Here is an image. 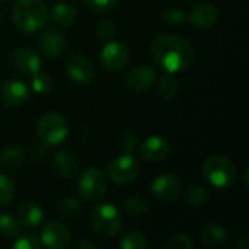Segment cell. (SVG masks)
<instances>
[{
  "label": "cell",
  "instance_id": "1",
  "mask_svg": "<svg viewBox=\"0 0 249 249\" xmlns=\"http://www.w3.org/2000/svg\"><path fill=\"white\" fill-rule=\"evenodd\" d=\"M152 57L166 73H179L188 69L194 60L191 44L175 34H162L152 42Z\"/></svg>",
  "mask_w": 249,
  "mask_h": 249
},
{
  "label": "cell",
  "instance_id": "2",
  "mask_svg": "<svg viewBox=\"0 0 249 249\" xmlns=\"http://www.w3.org/2000/svg\"><path fill=\"white\" fill-rule=\"evenodd\" d=\"M13 23L23 32H36L47 23L48 10L42 0H16L12 9Z\"/></svg>",
  "mask_w": 249,
  "mask_h": 249
},
{
  "label": "cell",
  "instance_id": "3",
  "mask_svg": "<svg viewBox=\"0 0 249 249\" xmlns=\"http://www.w3.org/2000/svg\"><path fill=\"white\" fill-rule=\"evenodd\" d=\"M203 175L212 187L225 190L233 185L236 179V169L228 158L214 155L203 163Z\"/></svg>",
  "mask_w": 249,
  "mask_h": 249
},
{
  "label": "cell",
  "instance_id": "4",
  "mask_svg": "<svg viewBox=\"0 0 249 249\" xmlns=\"http://www.w3.org/2000/svg\"><path fill=\"white\" fill-rule=\"evenodd\" d=\"M123 219L114 204H101L89 216L92 231L102 238H112L118 233Z\"/></svg>",
  "mask_w": 249,
  "mask_h": 249
},
{
  "label": "cell",
  "instance_id": "5",
  "mask_svg": "<svg viewBox=\"0 0 249 249\" xmlns=\"http://www.w3.org/2000/svg\"><path fill=\"white\" fill-rule=\"evenodd\" d=\"M36 131L44 143L57 146L67 139L69 124L63 115L55 114V112H48L39 118Z\"/></svg>",
  "mask_w": 249,
  "mask_h": 249
},
{
  "label": "cell",
  "instance_id": "6",
  "mask_svg": "<svg viewBox=\"0 0 249 249\" xmlns=\"http://www.w3.org/2000/svg\"><path fill=\"white\" fill-rule=\"evenodd\" d=\"M77 191H79V196L82 200L96 201L107 194L108 178L102 171H99L96 168H89L82 174V177L79 179Z\"/></svg>",
  "mask_w": 249,
  "mask_h": 249
},
{
  "label": "cell",
  "instance_id": "7",
  "mask_svg": "<svg viewBox=\"0 0 249 249\" xmlns=\"http://www.w3.org/2000/svg\"><path fill=\"white\" fill-rule=\"evenodd\" d=\"M140 172V165L130 153L115 156L108 165L109 179L117 185H128L136 181Z\"/></svg>",
  "mask_w": 249,
  "mask_h": 249
},
{
  "label": "cell",
  "instance_id": "8",
  "mask_svg": "<svg viewBox=\"0 0 249 249\" xmlns=\"http://www.w3.org/2000/svg\"><path fill=\"white\" fill-rule=\"evenodd\" d=\"M130 61L128 48L117 41H109L101 51V63L105 70L117 73L121 71Z\"/></svg>",
  "mask_w": 249,
  "mask_h": 249
},
{
  "label": "cell",
  "instance_id": "9",
  "mask_svg": "<svg viewBox=\"0 0 249 249\" xmlns=\"http://www.w3.org/2000/svg\"><path fill=\"white\" fill-rule=\"evenodd\" d=\"M39 238L42 245L48 248L64 249L71 244V232L60 222H50L42 226Z\"/></svg>",
  "mask_w": 249,
  "mask_h": 249
},
{
  "label": "cell",
  "instance_id": "10",
  "mask_svg": "<svg viewBox=\"0 0 249 249\" xmlns=\"http://www.w3.org/2000/svg\"><path fill=\"white\" fill-rule=\"evenodd\" d=\"M153 197L160 203H171L174 201L179 191H181V181L177 175L163 174L153 179L150 185Z\"/></svg>",
  "mask_w": 249,
  "mask_h": 249
},
{
  "label": "cell",
  "instance_id": "11",
  "mask_svg": "<svg viewBox=\"0 0 249 249\" xmlns=\"http://www.w3.org/2000/svg\"><path fill=\"white\" fill-rule=\"evenodd\" d=\"M66 69L69 77L77 83H89L95 77L93 63L85 55H71L66 61Z\"/></svg>",
  "mask_w": 249,
  "mask_h": 249
},
{
  "label": "cell",
  "instance_id": "12",
  "mask_svg": "<svg viewBox=\"0 0 249 249\" xmlns=\"http://www.w3.org/2000/svg\"><path fill=\"white\" fill-rule=\"evenodd\" d=\"M1 101L9 107H20L29 101V89L22 80L10 79L1 85L0 89Z\"/></svg>",
  "mask_w": 249,
  "mask_h": 249
},
{
  "label": "cell",
  "instance_id": "13",
  "mask_svg": "<svg viewBox=\"0 0 249 249\" xmlns=\"http://www.w3.org/2000/svg\"><path fill=\"white\" fill-rule=\"evenodd\" d=\"M12 60H13V66L16 67V70L20 74L28 76V77L36 74L41 69L39 57L35 54L34 50H31L28 47H22V48L15 50Z\"/></svg>",
  "mask_w": 249,
  "mask_h": 249
},
{
  "label": "cell",
  "instance_id": "14",
  "mask_svg": "<svg viewBox=\"0 0 249 249\" xmlns=\"http://www.w3.org/2000/svg\"><path fill=\"white\" fill-rule=\"evenodd\" d=\"M156 83V71L150 67H136L125 76V86L133 92H146Z\"/></svg>",
  "mask_w": 249,
  "mask_h": 249
},
{
  "label": "cell",
  "instance_id": "15",
  "mask_svg": "<svg viewBox=\"0 0 249 249\" xmlns=\"http://www.w3.org/2000/svg\"><path fill=\"white\" fill-rule=\"evenodd\" d=\"M171 150L168 139L163 136H152L140 144V156L149 162L163 160Z\"/></svg>",
  "mask_w": 249,
  "mask_h": 249
},
{
  "label": "cell",
  "instance_id": "16",
  "mask_svg": "<svg viewBox=\"0 0 249 249\" xmlns=\"http://www.w3.org/2000/svg\"><path fill=\"white\" fill-rule=\"evenodd\" d=\"M188 19L193 26L197 29H210L212 26L216 25L219 19V10L216 6L210 3H203L197 4L188 15Z\"/></svg>",
  "mask_w": 249,
  "mask_h": 249
},
{
  "label": "cell",
  "instance_id": "17",
  "mask_svg": "<svg viewBox=\"0 0 249 249\" xmlns=\"http://www.w3.org/2000/svg\"><path fill=\"white\" fill-rule=\"evenodd\" d=\"M41 53L48 58H55L63 54L66 48L64 36L57 29H47L38 41Z\"/></svg>",
  "mask_w": 249,
  "mask_h": 249
},
{
  "label": "cell",
  "instance_id": "18",
  "mask_svg": "<svg viewBox=\"0 0 249 249\" xmlns=\"http://www.w3.org/2000/svg\"><path fill=\"white\" fill-rule=\"evenodd\" d=\"M18 220L26 228H38L44 220V210L34 201H23L18 207Z\"/></svg>",
  "mask_w": 249,
  "mask_h": 249
},
{
  "label": "cell",
  "instance_id": "19",
  "mask_svg": "<svg viewBox=\"0 0 249 249\" xmlns=\"http://www.w3.org/2000/svg\"><path fill=\"white\" fill-rule=\"evenodd\" d=\"M53 163H54L55 171L64 178H73L77 174L79 166H80L77 156L69 150H61L55 153Z\"/></svg>",
  "mask_w": 249,
  "mask_h": 249
},
{
  "label": "cell",
  "instance_id": "20",
  "mask_svg": "<svg viewBox=\"0 0 249 249\" xmlns=\"http://www.w3.org/2000/svg\"><path fill=\"white\" fill-rule=\"evenodd\" d=\"M25 159H26L25 150L18 146H9L0 152V166L4 168L6 171L20 169L22 165L25 163Z\"/></svg>",
  "mask_w": 249,
  "mask_h": 249
},
{
  "label": "cell",
  "instance_id": "21",
  "mask_svg": "<svg viewBox=\"0 0 249 249\" xmlns=\"http://www.w3.org/2000/svg\"><path fill=\"white\" fill-rule=\"evenodd\" d=\"M228 241V232L219 223H209L201 229V242L207 247H220Z\"/></svg>",
  "mask_w": 249,
  "mask_h": 249
},
{
  "label": "cell",
  "instance_id": "22",
  "mask_svg": "<svg viewBox=\"0 0 249 249\" xmlns=\"http://www.w3.org/2000/svg\"><path fill=\"white\" fill-rule=\"evenodd\" d=\"M77 18V12L71 4L67 3H57L53 6L51 9V19L58 23V25H64L69 26L71 25Z\"/></svg>",
  "mask_w": 249,
  "mask_h": 249
},
{
  "label": "cell",
  "instance_id": "23",
  "mask_svg": "<svg viewBox=\"0 0 249 249\" xmlns=\"http://www.w3.org/2000/svg\"><path fill=\"white\" fill-rule=\"evenodd\" d=\"M184 200L190 207H203L207 204L209 201V193L204 187L193 184L187 188V191L184 193Z\"/></svg>",
  "mask_w": 249,
  "mask_h": 249
},
{
  "label": "cell",
  "instance_id": "24",
  "mask_svg": "<svg viewBox=\"0 0 249 249\" xmlns=\"http://www.w3.org/2000/svg\"><path fill=\"white\" fill-rule=\"evenodd\" d=\"M124 209L130 216L142 217V216L147 214V212L150 209V203H149L147 197H144V196H133L125 200Z\"/></svg>",
  "mask_w": 249,
  "mask_h": 249
},
{
  "label": "cell",
  "instance_id": "25",
  "mask_svg": "<svg viewBox=\"0 0 249 249\" xmlns=\"http://www.w3.org/2000/svg\"><path fill=\"white\" fill-rule=\"evenodd\" d=\"M147 247V236L140 231H128L120 242L121 249H146Z\"/></svg>",
  "mask_w": 249,
  "mask_h": 249
},
{
  "label": "cell",
  "instance_id": "26",
  "mask_svg": "<svg viewBox=\"0 0 249 249\" xmlns=\"http://www.w3.org/2000/svg\"><path fill=\"white\" fill-rule=\"evenodd\" d=\"M179 90V82L178 79L172 74L168 73L163 76L159 82V93L163 99H172Z\"/></svg>",
  "mask_w": 249,
  "mask_h": 249
},
{
  "label": "cell",
  "instance_id": "27",
  "mask_svg": "<svg viewBox=\"0 0 249 249\" xmlns=\"http://www.w3.org/2000/svg\"><path fill=\"white\" fill-rule=\"evenodd\" d=\"M20 223L16 217L9 213L0 214V233L6 238H15L19 235Z\"/></svg>",
  "mask_w": 249,
  "mask_h": 249
},
{
  "label": "cell",
  "instance_id": "28",
  "mask_svg": "<svg viewBox=\"0 0 249 249\" xmlns=\"http://www.w3.org/2000/svg\"><path fill=\"white\" fill-rule=\"evenodd\" d=\"M15 191L16 188H15L13 181L9 177L0 174V207L7 206L13 200Z\"/></svg>",
  "mask_w": 249,
  "mask_h": 249
},
{
  "label": "cell",
  "instance_id": "29",
  "mask_svg": "<svg viewBox=\"0 0 249 249\" xmlns=\"http://www.w3.org/2000/svg\"><path fill=\"white\" fill-rule=\"evenodd\" d=\"M82 212V206L76 198H66L61 200L58 204V213L63 217L71 219V217H77Z\"/></svg>",
  "mask_w": 249,
  "mask_h": 249
},
{
  "label": "cell",
  "instance_id": "30",
  "mask_svg": "<svg viewBox=\"0 0 249 249\" xmlns=\"http://www.w3.org/2000/svg\"><path fill=\"white\" fill-rule=\"evenodd\" d=\"M15 249H41L42 248V242L41 238L35 233H26L22 235L19 239L15 241L13 244Z\"/></svg>",
  "mask_w": 249,
  "mask_h": 249
},
{
  "label": "cell",
  "instance_id": "31",
  "mask_svg": "<svg viewBox=\"0 0 249 249\" xmlns=\"http://www.w3.org/2000/svg\"><path fill=\"white\" fill-rule=\"evenodd\" d=\"M31 86L35 92L38 93H45L51 89V79L45 74V73H41L38 71L36 74L31 76Z\"/></svg>",
  "mask_w": 249,
  "mask_h": 249
},
{
  "label": "cell",
  "instance_id": "32",
  "mask_svg": "<svg viewBox=\"0 0 249 249\" xmlns=\"http://www.w3.org/2000/svg\"><path fill=\"white\" fill-rule=\"evenodd\" d=\"M166 249H193L194 245L191 242V239L187 235H174L172 238H169V241H166L165 244Z\"/></svg>",
  "mask_w": 249,
  "mask_h": 249
},
{
  "label": "cell",
  "instance_id": "33",
  "mask_svg": "<svg viewBox=\"0 0 249 249\" xmlns=\"http://www.w3.org/2000/svg\"><path fill=\"white\" fill-rule=\"evenodd\" d=\"M95 31H96V35H98L101 39H105V41L111 39V38L114 36V32H115L114 25H112L109 20H107V19L98 20L96 25H95Z\"/></svg>",
  "mask_w": 249,
  "mask_h": 249
},
{
  "label": "cell",
  "instance_id": "34",
  "mask_svg": "<svg viewBox=\"0 0 249 249\" xmlns=\"http://www.w3.org/2000/svg\"><path fill=\"white\" fill-rule=\"evenodd\" d=\"M88 7L93 10H111L118 6V0H85Z\"/></svg>",
  "mask_w": 249,
  "mask_h": 249
},
{
  "label": "cell",
  "instance_id": "35",
  "mask_svg": "<svg viewBox=\"0 0 249 249\" xmlns=\"http://www.w3.org/2000/svg\"><path fill=\"white\" fill-rule=\"evenodd\" d=\"M187 19L185 13L179 9H169L163 13V20L168 22V23H172V25H178V23H182L184 20Z\"/></svg>",
  "mask_w": 249,
  "mask_h": 249
},
{
  "label": "cell",
  "instance_id": "36",
  "mask_svg": "<svg viewBox=\"0 0 249 249\" xmlns=\"http://www.w3.org/2000/svg\"><path fill=\"white\" fill-rule=\"evenodd\" d=\"M121 143H123V147L124 149L133 150L136 147V137L133 134H124L123 139H121Z\"/></svg>",
  "mask_w": 249,
  "mask_h": 249
},
{
  "label": "cell",
  "instance_id": "37",
  "mask_svg": "<svg viewBox=\"0 0 249 249\" xmlns=\"http://www.w3.org/2000/svg\"><path fill=\"white\" fill-rule=\"evenodd\" d=\"M76 248L79 249H83V248H89V249H93L95 248V245L92 244V242H89V241H85V239H80L77 244H76Z\"/></svg>",
  "mask_w": 249,
  "mask_h": 249
},
{
  "label": "cell",
  "instance_id": "38",
  "mask_svg": "<svg viewBox=\"0 0 249 249\" xmlns=\"http://www.w3.org/2000/svg\"><path fill=\"white\" fill-rule=\"evenodd\" d=\"M238 241H239V244H241L244 248L247 247V242H248V239H247V235H242V236H239V239H238Z\"/></svg>",
  "mask_w": 249,
  "mask_h": 249
},
{
  "label": "cell",
  "instance_id": "39",
  "mask_svg": "<svg viewBox=\"0 0 249 249\" xmlns=\"http://www.w3.org/2000/svg\"><path fill=\"white\" fill-rule=\"evenodd\" d=\"M0 1H4V0H0Z\"/></svg>",
  "mask_w": 249,
  "mask_h": 249
}]
</instances>
